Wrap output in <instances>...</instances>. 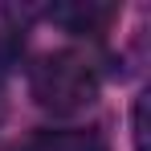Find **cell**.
<instances>
[{"mask_svg": "<svg viewBox=\"0 0 151 151\" xmlns=\"http://www.w3.org/2000/svg\"><path fill=\"white\" fill-rule=\"evenodd\" d=\"M0 151H12V147H8V143H0Z\"/></svg>", "mask_w": 151, "mask_h": 151, "instance_id": "obj_5", "label": "cell"}, {"mask_svg": "<svg viewBox=\"0 0 151 151\" xmlns=\"http://www.w3.org/2000/svg\"><path fill=\"white\" fill-rule=\"evenodd\" d=\"M114 4H102V0H74V4H57L49 17L57 25H65L70 33H90V37H98L106 33V25L114 21Z\"/></svg>", "mask_w": 151, "mask_h": 151, "instance_id": "obj_2", "label": "cell"}, {"mask_svg": "<svg viewBox=\"0 0 151 151\" xmlns=\"http://www.w3.org/2000/svg\"><path fill=\"white\" fill-rule=\"evenodd\" d=\"M29 94L49 114H74V110H86L90 102L98 98V74H94V65L82 53L57 49V53L41 57L33 65Z\"/></svg>", "mask_w": 151, "mask_h": 151, "instance_id": "obj_1", "label": "cell"}, {"mask_svg": "<svg viewBox=\"0 0 151 151\" xmlns=\"http://www.w3.org/2000/svg\"><path fill=\"white\" fill-rule=\"evenodd\" d=\"M143 114H147V98L135 102V147L147 151V131H143Z\"/></svg>", "mask_w": 151, "mask_h": 151, "instance_id": "obj_4", "label": "cell"}, {"mask_svg": "<svg viewBox=\"0 0 151 151\" xmlns=\"http://www.w3.org/2000/svg\"><path fill=\"white\" fill-rule=\"evenodd\" d=\"M25 151H106V139L86 127H65V131H37Z\"/></svg>", "mask_w": 151, "mask_h": 151, "instance_id": "obj_3", "label": "cell"}]
</instances>
